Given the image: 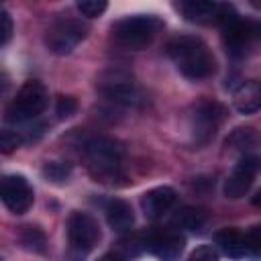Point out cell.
Instances as JSON below:
<instances>
[{
	"label": "cell",
	"mask_w": 261,
	"mask_h": 261,
	"mask_svg": "<svg viewBox=\"0 0 261 261\" xmlns=\"http://www.w3.org/2000/svg\"><path fill=\"white\" fill-rule=\"evenodd\" d=\"M20 241H22V245L27 247V249H31V251H43L45 249V237H43V232L41 230H37V228H33V226H27L22 232H20Z\"/></svg>",
	"instance_id": "obj_20"
},
{
	"label": "cell",
	"mask_w": 261,
	"mask_h": 261,
	"mask_svg": "<svg viewBox=\"0 0 261 261\" xmlns=\"http://www.w3.org/2000/svg\"><path fill=\"white\" fill-rule=\"evenodd\" d=\"M75 6H77V10H80L84 16L96 18V16H100V14L106 10L108 0H75Z\"/></svg>",
	"instance_id": "obj_21"
},
{
	"label": "cell",
	"mask_w": 261,
	"mask_h": 261,
	"mask_svg": "<svg viewBox=\"0 0 261 261\" xmlns=\"http://www.w3.org/2000/svg\"><path fill=\"white\" fill-rule=\"evenodd\" d=\"M253 143H255V137H253L251 128H237V130L226 139V147H230V149H234V151H241V153H245Z\"/></svg>",
	"instance_id": "obj_18"
},
{
	"label": "cell",
	"mask_w": 261,
	"mask_h": 261,
	"mask_svg": "<svg viewBox=\"0 0 261 261\" xmlns=\"http://www.w3.org/2000/svg\"><path fill=\"white\" fill-rule=\"evenodd\" d=\"M141 204H143V210L149 218H159L175 204V192L169 186L153 188L143 196Z\"/></svg>",
	"instance_id": "obj_13"
},
{
	"label": "cell",
	"mask_w": 261,
	"mask_h": 261,
	"mask_svg": "<svg viewBox=\"0 0 261 261\" xmlns=\"http://www.w3.org/2000/svg\"><path fill=\"white\" fill-rule=\"evenodd\" d=\"M245 247H247V253H251V255L261 253V228L259 226H253L245 234Z\"/></svg>",
	"instance_id": "obj_23"
},
{
	"label": "cell",
	"mask_w": 261,
	"mask_h": 261,
	"mask_svg": "<svg viewBox=\"0 0 261 261\" xmlns=\"http://www.w3.org/2000/svg\"><path fill=\"white\" fill-rule=\"evenodd\" d=\"M77 108V102L71 98V96H59L57 102H55V114L57 118H69Z\"/></svg>",
	"instance_id": "obj_22"
},
{
	"label": "cell",
	"mask_w": 261,
	"mask_h": 261,
	"mask_svg": "<svg viewBox=\"0 0 261 261\" xmlns=\"http://www.w3.org/2000/svg\"><path fill=\"white\" fill-rule=\"evenodd\" d=\"M33 188L22 175H4L0 179V202L14 214H24L33 206Z\"/></svg>",
	"instance_id": "obj_8"
},
{
	"label": "cell",
	"mask_w": 261,
	"mask_h": 261,
	"mask_svg": "<svg viewBox=\"0 0 261 261\" xmlns=\"http://www.w3.org/2000/svg\"><path fill=\"white\" fill-rule=\"evenodd\" d=\"M234 108L241 112V114H253L259 110L261 106V88L255 80H249L245 84H241L234 92Z\"/></svg>",
	"instance_id": "obj_15"
},
{
	"label": "cell",
	"mask_w": 261,
	"mask_h": 261,
	"mask_svg": "<svg viewBox=\"0 0 261 261\" xmlns=\"http://www.w3.org/2000/svg\"><path fill=\"white\" fill-rule=\"evenodd\" d=\"M67 239L75 251L88 253L100 241V226L90 214L75 212L67 220Z\"/></svg>",
	"instance_id": "obj_9"
},
{
	"label": "cell",
	"mask_w": 261,
	"mask_h": 261,
	"mask_svg": "<svg viewBox=\"0 0 261 261\" xmlns=\"http://www.w3.org/2000/svg\"><path fill=\"white\" fill-rule=\"evenodd\" d=\"M190 259H194V261H216V259H218V253H216L210 245H202V247H198V249L190 255Z\"/></svg>",
	"instance_id": "obj_26"
},
{
	"label": "cell",
	"mask_w": 261,
	"mask_h": 261,
	"mask_svg": "<svg viewBox=\"0 0 261 261\" xmlns=\"http://www.w3.org/2000/svg\"><path fill=\"white\" fill-rule=\"evenodd\" d=\"M175 10L192 22H218L222 24L234 12L228 4L218 0H173Z\"/></svg>",
	"instance_id": "obj_5"
},
{
	"label": "cell",
	"mask_w": 261,
	"mask_h": 261,
	"mask_svg": "<svg viewBox=\"0 0 261 261\" xmlns=\"http://www.w3.org/2000/svg\"><path fill=\"white\" fill-rule=\"evenodd\" d=\"M20 145V137L16 133L10 130H0V151L2 153H10L12 149H16Z\"/></svg>",
	"instance_id": "obj_24"
},
{
	"label": "cell",
	"mask_w": 261,
	"mask_h": 261,
	"mask_svg": "<svg viewBox=\"0 0 261 261\" xmlns=\"http://www.w3.org/2000/svg\"><path fill=\"white\" fill-rule=\"evenodd\" d=\"M222 116H224V108L216 102H202L196 106L194 114H192V135H194V141L204 145L208 143L218 124L222 122Z\"/></svg>",
	"instance_id": "obj_10"
},
{
	"label": "cell",
	"mask_w": 261,
	"mask_h": 261,
	"mask_svg": "<svg viewBox=\"0 0 261 261\" xmlns=\"http://www.w3.org/2000/svg\"><path fill=\"white\" fill-rule=\"evenodd\" d=\"M6 88H8V77L0 71V94H4V92H6Z\"/></svg>",
	"instance_id": "obj_27"
},
{
	"label": "cell",
	"mask_w": 261,
	"mask_h": 261,
	"mask_svg": "<svg viewBox=\"0 0 261 261\" xmlns=\"http://www.w3.org/2000/svg\"><path fill=\"white\" fill-rule=\"evenodd\" d=\"M157 29H159V22L153 16L135 14V16H126V18L118 20L114 24L112 33H114V39L120 47L139 51L155 39Z\"/></svg>",
	"instance_id": "obj_3"
},
{
	"label": "cell",
	"mask_w": 261,
	"mask_h": 261,
	"mask_svg": "<svg viewBox=\"0 0 261 261\" xmlns=\"http://www.w3.org/2000/svg\"><path fill=\"white\" fill-rule=\"evenodd\" d=\"M257 169H259V159L255 155H243L239 159L237 167L232 169V173L224 181V196L230 200L243 198L249 192V188L253 186Z\"/></svg>",
	"instance_id": "obj_11"
},
{
	"label": "cell",
	"mask_w": 261,
	"mask_h": 261,
	"mask_svg": "<svg viewBox=\"0 0 261 261\" xmlns=\"http://www.w3.org/2000/svg\"><path fill=\"white\" fill-rule=\"evenodd\" d=\"M124 149L118 141L108 137H94L84 145V157L96 177L112 179L120 173Z\"/></svg>",
	"instance_id": "obj_2"
},
{
	"label": "cell",
	"mask_w": 261,
	"mask_h": 261,
	"mask_svg": "<svg viewBox=\"0 0 261 261\" xmlns=\"http://www.w3.org/2000/svg\"><path fill=\"white\" fill-rule=\"evenodd\" d=\"M167 55L179 69L190 80H202L214 73L216 61L210 49L206 47L204 41L198 37H177L169 41L167 45Z\"/></svg>",
	"instance_id": "obj_1"
},
{
	"label": "cell",
	"mask_w": 261,
	"mask_h": 261,
	"mask_svg": "<svg viewBox=\"0 0 261 261\" xmlns=\"http://www.w3.org/2000/svg\"><path fill=\"white\" fill-rule=\"evenodd\" d=\"M184 243H186L184 237L175 228L153 232L145 239V247H149V251L159 259H177L184 251Z\"/></svg>",
	"instance_id": "obj_12"
},
{
	"label": "cell",
	"mask_w": 261,
	"mask_h": 261,
	"mask_svg": "<svg viewBox=\"0 0 261 261\" xmlns=\"http://www.w3.org/2000/svg\"><path fill=\"white\" fill-rule=\"evenodd\" d=\"M10 37H12V18L8 16L6 10L0 8V47L8 43Z\"/></svg>",
	"instance_id": "obj_25"
},
{
	"label": "cell",
	"mask_w": 261,
	"mask_h": 261,
	"mask_svg": "<svg viewBox=\"0 0 261 261\" xmlns=\"http://www.w3.org/2000/svg\"><path fill=\"white\" fill-rule=\"evenodd\" d=\"M106 220L110 224L112 230L116 232H126L133 228L135 224V212H133V206L124 200H110L106 204Z\"/></svg>",
	"instance_id": "obj_14"
},
{
	"label": "cell",
	"mask_w": 261,
	"mask_h": 261,
	"mask_svg": "<svg viewBox=\"0 0 261 261\" xmlns=\"http://www.w3.org/2000/svg\"><path fill=\"white\" fill-rule=\"evenodd\" d=\"M208 220V214L206 210L202 208H181L173 218H171V224L175 230H200Z\"/></svg>",
	"instance_id": "obj_17"
},
{
	"label": "cell",
	"mask_w": 261,
	"mask_h": 261,
	"mask_svg": "<svg viewBox=\"0 0 261 261\" xmlns=\"http://www.w3.org/2000/svg\"><path fill=\"white\" fill-rule=\"evenodd\" d=\"M214 241L222 249V253L232 257V259H239V257L247 255L245 234L241 230H237V228H222V230H218L214 234Z\"/></svg>",
	"instance_id": "obj_16"
},
{
	"label": "cell",
	"mask_w": 261,
	"mask_h": 261,
	"mask_svg": "<svg viewBox=\"0 0 261 261\" xmlns=\"http://www.w3.org/2000/svg\"><path fill=\"white\" fill-rule=\"evenodd\" d=\"M47 106V90L41 82L29 80L12 100L6 110V118L10 122H27L37 118Z\"/></svg>",
	"instance_id": "obj_4"
},
{
	"label": "cell",
	"mask_w": 261,
	"mask_h": 261,
	"mask_svg": "<svg viewBox=\"0 0 261 261\" xmlns=\"http://www.w3.org/2000/svg\"><path fill=\"white\" fill-rule=\"evenodd\" d=\"M86 31H88V27L82 24L80 20L63 18V20H57L55 24L49 27L45 43L55 55H65V53L73 51L84 41Z\"/></svg>",
	"instance_id": "obj_6"
},
{
	"label": "cell",
	"mask_w": 261,
	"mask_h": 261,
	"mask_svg": "<svg viewBox=\"0 0 261 261\" xmlns=\"http://www.w3.org/2000/svg\"><path fill=\"white\" fill-rule=\"evenodd\" d=\"M43 173H45L47 179H51L55 184H61V181H65L69 177L71 167H69V163H63V161H49L43 167Z\"/></svg>",
	"instance_id": "obj_19"
},
{
	"label": "cell",
	"mask_w": 261,
	"mask_h": 261,
	"mask_svg": "<svg viewBox=\"0 0 261 261\" xmlns=\"http://www.w3.org/2000/svg\"><path fill=\"white\" fill-rule=\"evenodd\" d=\"M222 31H224L222 39L226 51L232 57H243L257 39V24L249 20H241L237 14H232L228 20L222 22Z\"/></svg>",
	"instance_id": "obj_7"
},
{
	"label": "cell",
	"mask_w": 261,
	"mask_h": 261,
	"mask_svg": "<svg viewBox=\"0 0 261 261\" xmlns=\"http://www.w3.org/2000/svg\"><path fill=\"white\" fill-rule=\"evenodd\" d=\"M251 4H253V8H261V0H251Z\"/></svg>",
	"instance_id": "obj_28"
}]
</instances>
